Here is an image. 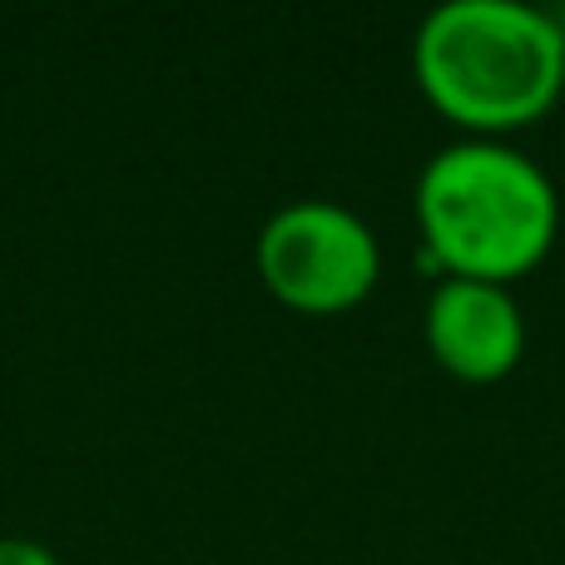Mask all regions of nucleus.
Segmentation results:
<instances>
[{
  "mask_svg": "<svg viewBox=\"0 0 565 565\" xmlns=\"http://www.w3.org/2000/svg\"><path fill=\"white\" fill-rule=\"evenodd\" d=\"M258 278L298 312H342L382 278L377 228L342 199L302 194L258 228Z\"/></svg>",
  "mask_w": 565,
  "mask_h": 565,
  "instance_id": "nucleus-3",
  "label": "nucleus"
},
{
  "mask_svg": "<svg viewBox=\"0 0 565 565\" xmlns=\"http://www.w3.org/2000/svg\"><path fill=\"white\" fill-rule=\"evenodd\" d=\"M417 228L441 274L511 282L531 274L561 234L556 179L507 139L467 135L422 164Z\"/></svg>",
  "mask_w": 565,
  "mask_h": 565,
  "instance_id": "nucleus-2",
  "label": "nucleus"
},
{
  "mask_svg": "<svg viewBox=\"0 0 565 565\" xmlns=\"http://www.w3.org/2000/svg\"><path fill=\"white\" fill-rule=\"evenodd\" d=\"M561 85H565V65H561Z\"/></svg>",
  "mask_w": 565,
  "mask_h": 565,
  "instance_id": "nucleus-6",
  "label": "nucleus"
},
{
  "mask_svg": "<svg viewBox=\"0 0 565 565\" xmlns=\"http://www.w3.org/2000/svg\"><path fill=\"white\" fill-rule=\"evenodd\" d=\"M422 332L431 358L461 382H501L526 352V312L511 282L437 278V288L427 292Z\"/></svg>",
  "mask_w": 565,
  "mask_h": 565,
  "instance_id": "nucleus-4",
  "label": "nucleus"
},
{
  "mask_svg": "<svg viewBox=\"0 0 565 565\" xmlns=\"http://www.w3.org/2000/svg\"><path fill=\"white\" fill-rule=\"evenodd\" d=\"M565 25L531 0H441L412 40L417 85L471 139L526 129L565 95Z\"/></svg>",
  "mask_w": 565,
  "mask_h": 565,
  "instance_id": "nucleus-1",
  "label": "nucleus"
},
{
  "mask_svg": "<svg viewBox=\"0 0 565 565\" xmlns=\"http://www.w3.org/2000/svg\"><path fill=\"white\" fill-rule=\"evenodd\" d=\"M0 565H60V556L45 546V541L0 536Z\"/></svg>",
  "mask_w": 565,
  "mask_h": 565,
  "instance_id": "nucleus-5",
  "label": "nucleus"
}]
</instances>
